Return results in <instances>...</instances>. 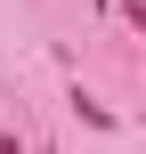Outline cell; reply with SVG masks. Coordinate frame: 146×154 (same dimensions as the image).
<instances>
[{"instance_id": "cell-1", "label": "cell", "mask_w": 146, "mask_h": 154, "mask_svg": "<svg viewBox=\"0 0 146 154\" xmlns=\"http://www.w3.org/2000/svg\"><path fill=\"white\" fill-rule=\"evenodd\" d=\"M0 154H16V138H0Z\"/></svg>"}]
</instances>
